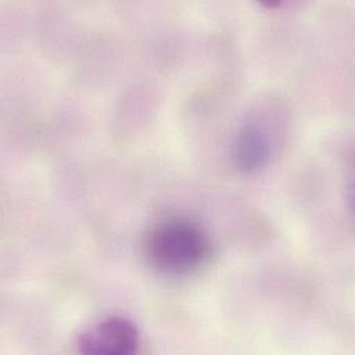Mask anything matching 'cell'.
Here are the masks:
<instances>
[{"instance_id": "cell-3", "label": "cell", "mask_w": 355, "mask_h": 355, "mask_svg": "<svg viewBox=\"0 0 355 355\" xmlns=\"http://www.w3.org/2000/svg\"><path fill=\"white\" fill-rule=\"evenodd\" d=\"M272 157V140L265 128L245 122L237 130L232 144V161L243 173L262 169Z\"/></svg>"}, {"instance_id": "cell-2", "label": "cell", "mask_w": 355, "mask_h": 355, "mask_svg": "<svg viewBox=\"0 0 355 355\" xmlns=\"http://www.w3.org/2000/svg\"><path fill=\"white\" fill-rule=\"evenodd\" d=\"M78 344L85 354L130 355L137 349L139 333L129 319L110 316L83 331Z\"/></svg>"}, {"instance_id": "cell-1", "label": "cell", "mask_w": 355, "mask_h": 355, "mask_svg": "<svg viewBox=\"0 0 355 355\" xmlns=\"http://www.w3.org/2000/svg\"><path fill=\"white\" fill-rule=\"evenodd\" d=\"M209 252L207 233L187 218H168L154 226L147 239V255L166 273L183 275L201 266Z\"/></svg>"}]
</instances>
